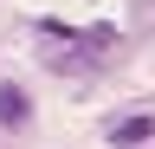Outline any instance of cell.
<instances>
[{"instance_id":"obj_1","label":"cell","mask_w":155,"mask_h":149,"mask_svg":"<svg viewBox=\"0 0 155 149\" xmlns=\"http://www.w3.org/2000/svg\"><path fill=\"white\" fill-rule=\"evenodd\" d=\"M32 123V97L19 84H0V130H26Z\"/></svg>"},{"instance_id":"obj_2","label":"cell","mask_w":155,"mask_h":149,"mask_svg":"<svg viewBox=\"0 0 155 149\" xmlns=\"http://www.w3.org/2000/svg\"><path fill=\"white\" fill-rule=\"evenodd\" d=\"M155 136V117H123V123H110V143L116 149H136V143H149Z\"/></svg>"}]
</instances>
